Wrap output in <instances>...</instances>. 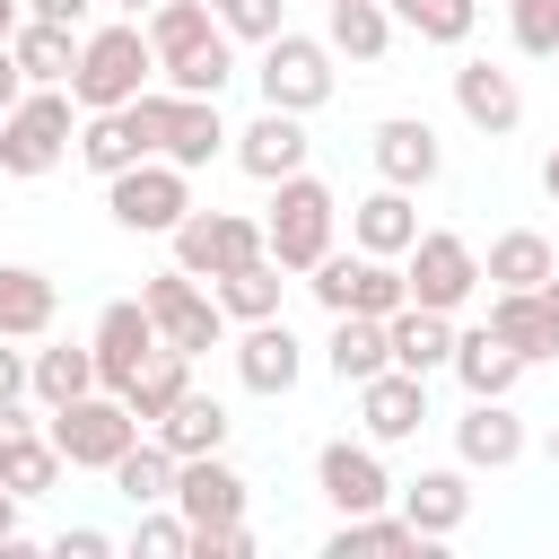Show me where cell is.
I'll use <instances>...</instances> for the list:
<instances>
[{
    "label": "cell",
    "mask_w": 559,
    "mask_h": 559,
    "mask_svg": "<svg viewBox=\"0 0 559 559\" xmlns=\"http://www.w3.org/2000/svg\"><path fill=\"white\" fill-rule=\"evenodd\" d=\"M183 559H253V524H245V515H236V524H192Z\"/></svg>",
    "instance_id": "f6af8a7d"
},
{
    "label": "cell",
    "mask_w": 559,
    "mask_h": 559,
    "mask_svg": "<svg viewBox=\"0 0 559 559\" xmlns=\"http://www.w3.org/2000/svg\"><path fill=\"white\" fill-rule=\"evenodd\" d=\"M166 245H175V271H192V280H227L236 262L262 253V218H245V210H183Z\"/></svg>",
    "instance_id": "30bf717a"
},
{
    "label": "cell",
    "mask_w": 559,
    "mask_h": 559,
    "mask_svg": "<svg viewBox=\"0 0 559 559\" xmlns=\"http://www.w3.org/2000/svg\"><path fill=\"white\" fill-rule=\"evenodd\" d=\"M332 227H341V192L323 183V175H280L271 183V210H262V253L280 262V271H314L323 253H332Z\"/></svg>",
    "instance_id": "7a4b0ae2"
},
{
    "label": "cell",
    "mask_w": 559,
    "mask_h": 559,
    "mask_svg": "<svg viewBox=\"0 0 559 559\" xmlns=\"http://www.w3.org/2000/svg\"><path fill=\"white\" fill-rule=\"evenodd\" d=\"M26 393H35L44 411H61V402L96 393V349H87V341H52V349H26Z\"/></svg>",
    "instance_id": "f546056e"
},
{
    "label": "cell",
    "mask_w": 559,
    "mask_h": 559,
    "mask_svg": "<svg viewBox=\"0 0 559 559\" xmlns=\"http://www.w3.org/2000/svg\"><path fill=\"white\" fill-rule=\"evenodd\" d=\"M183 393H192V358H183V349H166V341H157V358L122 384V402H131V419H140V428H157Z\"/></svg>",
    "instance_id": "e575fe53"
},
{
    "label": "cell",
    "mask_w": 559,
    "mask_h": 559,
    "mask_svg": "<svg viewBox=\"0 0 559 559\" xmlns=\"http://www.w3.org/2000/svg\"><path fill=\"white\" fill-rule=\"evenodd\" d=\"M306 288H314L323 314H393V306H411L402 262H384V253H323L306 271Z\"/></svg>",
    "instance_id": "9c48e42d"
},
{
    "label": "cell",
    "mask_w": 559,
    "mask_h": 559,
    "mask_svg": "<svg viewBox=\"0 0 559 559\" xmlns=\"http://www.w3.org/2000/svg\"><path fill=\"white\" fill-rule=\"evenodd\" d=\"M105 210L131 236H175V218L192 210V175L175 157H131L122 175H105Z\"/></svg>",
    "instance_id": "5b68a950"
},
{
    "label": "cell",
    "mask_w": 559,
    "mask_h": 559,
    "mask_svg": "<svg viewBox=\"0 0 559 559\" xmlns=\"http://www.w3.org/2000/svg\"><path fill=\"white\" fill-rule=\"evenodd\" d=\"M245 507H253V489L227 454H183L175 463V515L183 524H236Z\"/></svg>",
    "instance_id": "e0dca14e"
},
{
    "label": "cell",
    "mask_w": 559,
    "mask_h": 559,
    "mask_svg": "<svg viewBox=\"0 0 559 559\" xmlns=\"http://www.w3.org/2000/svg\"><path fill=\"white\" fill-rule=\"evenodd\" d=\"M542 192H550V201H559V148H550V157H542Z\"/></svg>",
    "instance_id": "f5cc1de1"
},
{
    "label": "cell",
    "mask_w": 559,
    "mask_h": 559,
    "mask_svg": "<svg viewBox=\"0 0 559 559\" xmlns=\"http://www.w3.org/2000/svg\"><path fill=\"white\" fill-rule=\"evenodd\" d=\"M454 114H463L480 140H507V131L524 122V87H515V70H498V61H463V70H454Z\"/></svg>",
    "instance_id": "ac0fdd59"
},
{
    "label": "cell",
    "mask_w": 559,
    "mask_h": 559,
    "mask_svg": "<svg viewBox=\"0 0 559 559\" xmlns=\"http://www.w3.org/2000/svg\"><path fill=\"white\" fill-rule=\"evenodd\" d=\"M367 157H376V175L402 183V192H419V183L445 175V140L428 131V114H384V122L367 131Z\"/></svg>",
    "instance_id": "7c38bea8"
},
{
    "label": "cell",
    "mask_w": 559,
    "mask_h": 559,
    "mask_svg": "<svg viewBox=\"0 0 559 559\" xmlns=\"http://www.w3.org/2000/svg\"><path fill=\"white\" fill-rule=\"evenodd\" d=\"M454 454H463V472H507V463L524 454V419L507 411V393H498V402L472 393V411L454 419Z\"/></svg>",
    "instance_id": "44dd1931"
},
{
    "label": "cell",
    "mask_w": 559,
    "mask_h": 559,
    "mask_svg": "<svg viewBox=\"0 0 559 559\" xmlns=\"http://www.w3.org/2000/svg\"><path fill=\"white\" fill-rule=\"evenodd\" d=\"M332 559H349V550H428V533L411 524V515H384V507H367V515H341V533L323 542Z\"/></svg>",
    "instance_id": "f35d334b"
},
{
    "label": "cell",
    "mask_w": 559,
    "mask_h": 559,
    "mask_svg": "<svg viewBox=\"0 0 559 559\" xmlns=\"http://www.w3.org/2000/svg\"><path fill=\"white\" fill-rule=\"evenodd\" d=\"M140 35H148V52H157V70H166V61H183L192 44L218 35V9H210V0H157V9L140 17Z\"/></svg>",
    "instance_id": "d590c367"
},
{
    "label": "cell",
    "mask_w": 559,
    "mask_h": 559,
    "mask_svg": "<svg viewBox=\"0 0 559 559\" xmlns=\"http://www.w3.org/2000/svg\"><path fill=\"white\" fill-rule=\"evenodd\" d=\"M61 472H70V463H61V445H52L44 428H26V437H9V445H0V480H9L17 498H44Z\"/></svg>",
    "instance_id": "ab89813d"
},
{
    "label": "cell",
    "mask_w": 559,
    "mask_h": 559,
    "mask_svg": "<svg viewBox=\"0 0 559 559\" xmlns=\"http://www.w3.org/2000/svg\"><path fill=\"white\" fill-rule=\"evenodd\" d=\"M314 489L332 498V515H367V507H393V472H384V445L367 437H332L314 454Z\"/></svg>",
    "instance_id": "8fae6325"
},
{
    "label": "cell",
    "mask_w": 559,
    "mask_h": 559,
    "mask_svg": "<svg viewBox=\"0 0 559 559\" xmlns=\"http://www.w3.org/2000/svg\"><path fill=\"white\" fill-rule=\"evenodd\" d=\"M79 35H87V26H44V17H17V26H9V61L26 70V87H70Z\"/></svg>",
    "instance_id": "4316f807"
},
{
    "label": "cell",
    "mask_w": 559,
    "mask_h": 559,
    "mask_svg": "<svg viewBox=\"0 0 559 559\" xmlns=\"http://www.w3.org/2000/svg\"><path fill=\"white\" fill-rule=\"evenodd\" d=\"M411 236H419V210H411V192H402V183H376L367 201H349V245H358V253L402 262V253H411Z\"/></svg>",
    "instance_id": "7402d4cb"
},
{
    "label": "cell",
    "mask_w": 559,
    "mask_h": 559,
    "mask_svg": "<svg viewBox=\"0 0 559 559\" xmlns=\"http://www.w3.org/2000/svg\"><path fill=\"white\" fill-rule=\"evenodd\" d=\"M297 376H306V341H297L280 314L245 323V341H236V384L262 393V402H280V393H297Z\"/></svg>",
    "instance_id": "2e32d148"
},
{
    "label": "cell",
    "mask_w": 559,
    "mask_h": 559,
    "mask_svg": "<svg viewBox=\"0 0 559 559\" xmlns=\"http://www.w3.org/2000/svg\"><path fill=\"white\" fill-rule=\"evenodd\" d=\"M323 44H332V61L376 70L393 52V9L384 0H323Z\"/></svg>",
    "instance_id": "cb8c5ba5"
},
{
    "label": "cell",
    "mask_w": 559,
    "mask_h": 559,
    "mask_svg": "<svg viewBox=\"0 0 559 559\" xmlns=\"http://www.w3.org/2000/svg\"><path fill=\"white\" fill-rule=\"evenodd\" d=\"M44 437L61 445V463L70 472H114V454L140 437V419H131V402L122 393H79V402H61V411H44Z\"/></svg>",
    "instance_id": "277c9868"
},
{
    "label": "cell",
    "mask_w": 559,
    "mask_h": 559,
    "mask_svg": "<svg viewBox=\"0 0 559 559\" xmlns=\"http://www.w3.org/2000/svg\"><path fill=\"white\" fill-rule=\"evenodd\" d=\"M52 559H114V533H96V524H70V533L52 542Z\"/></svg>",
    "instance_id": "bcb514c9"
},
{
    "label": "cell",
    "mask_w": 559,
    "mask_h": 559,
    "mask_svg": "<svg viewBox=\"0 0 559 559\" xmlns=\"http://www.w3.org/2000/svg\"><path fill=\"white\" fill-rule=\"evenodd\" d=\"M87 349H96V384H105V393H122V384L157 358V323H148V306H140V297H114V306L96 314Z\"/></svg>",
    "instance_id": "4fadbf2b"
},
{
    "label": "cell",
    "mask_w": 559,
    "mask_h": 559,
    "mask_svg": "<svg viewBox=\"0 0 559 559\" xmlns=\"http://www.w3.org/2000/svg\"><path fill=\"white\" fill-rule=\"evenodd\" d=\"M148 79H157V52H148L140 17H114V26H87V35H79L70 105H79V114H105V105H131Z\"/></svg>",
    "instance_id": "6da1fadb"
},
{
    "label": "cell",
    "mask_w": 559,
    "mask_h": 559,
    "mask_svg": "<svg viewBox=\"0 0 559 559\" xmlns=\"http://www.w3.org/2000/svg\"><path fill=\"white\" fill-rule=\"evenodd\" d=\"M26 428H35V411H26V393H0V445H9V437H26Z\"/></svg>",
    "instance_id": "c3c4849f"
},
{
    "label": "cell",
    "mask_w": 559,
    "mask_h": 559,
    "mask_svg": "<svg viewBox=\"0 0 559 559\" xmlns=\"http://www.w3.org/2000/svg\"><path fill=\"white\" fill-rule=\"evenodd\" d=\"M157 79H166V87H175V96H218V87H227V79H236V35H227V26H218V35H210V44H192V52H183V61H166V70H157Z\"/></svg>",
    "instance_id": "74e56055"
},
{
    "label": "cell",
    "mask_w": 559,
    "mask_h": 559,
    "mask_svg": "<svg viewBox=\"0 0 559 559\" xmlns=\"http://www.w3.org/2000/svg\"><path fill=\"white\" fill-rule=\"evenodd\" d=\"M454 376H463V393H480V402H498V393H515L524 384V358L489 332V323H472V332H454V358H445Z\"/></svg>",
    "instance_id": "f1b7e54d"
},
{
    "label": "cell",
    "mask_w": 559,
    "mask_h": 559,
    "mask_svg": "<svg viewBox=\"0 0 559 559\" xmlns=\"http://www.w3.org/2000/svg\"><path fill=\"white\" fill-rule=\"evenodd\" d=\"M306 114H280V105H262L245 131H227V157L253 175V183H280V175H297L306 166Z\"/></svg>",
    "instance_id": "9a60e30c"
},
{
    "label": "cell",
    "mask_w": 559,
    "mask_h": 559,
    "mask_svg": "<svg viewBox=\"0 0 559 559\" xmlns=\"http://www.w3.org/2000/svg\"><path fill=\"white\" fill-rule=\"evenodd\" d=\"M183 542H192V524L175 507H140V524H131V550L140 559H183Z\"/></svg>",
    "instance_id": "7bdbcfd3"
},
{
    "label": "cell",
    "mask_w": 559,
    "mask_h": 559,
    "mask_svg": "<svg viewBox=\"0 0 559 559\" xmlns=\"http://www.w3.org/2000/svg\"><path fill=\"white\" fill-rule=\"evenodd\" d=\"M70 148H79V166H87V175H122L131 157H148V148L131 140L122 105H105V114H79V140H70Z\"/></svg>",
    "instance_id": "8d00e7d4"
},
{
    "label": "cell",
    "mask_w": 559,
    "mask_h": 559,
    "mask_svg": "<svg viewBox=\"0 0 559 559\" xmlns=\"http://www.w3.org/2000/svg\"><path fill=\"white\" fill-rule=\"evenodd\" d=\"M489 332L524 358V367H542V358H559V323H550V306H542V288H489Z\"/></svg>",
    "instance_id": "603a6c76"
},
{
    "label": "cell",
    "mask_w": 559,
    "mask_h": 559,
    "mask_svg": "<svg viewBox=\"0 0 559 559\" xmlns=\"http://www.w3.org/2000/svg\"><path fill=\"white\" fill-rule=\"evenodd\" d=\"M384 349H393V367L437 376V367L454 358V314H437V306H393V314H384Z\"/></svg>",
    "instance_id": "d4e9b609"
},
{
    "label": "cell",
    "mask_w": 559,
    "mask_h": 559,
    "mask_svg": "<svg viewBox=\"0 0 559 559\" xmlns=\"http://www.w3.org/2000/svg\"><path fill=\"white\" fill-rule=\"evenodd\" d=\"M26 17H44V26H87V9L96 0H17Z\"/></svg>",
    "instance_id": "7dc6e473"
},
{
    "label": "cell",
    "mask_w": 559,
    "mask_h": 559,
    "mask_svg": "<svg viewBox=\"0 0 559 559\" xmlns=\"http://www.w3.org/2000/svg\"><path fill=\"white\" fill-rule=\"evenodd\" d=\"M542 306H550V323H559V271H550V280H542Z\"/></svg>",
    "instance_id": "db71d44e"
},
{
    "label": "cell",
    "mask_w": 559,
    "mask_h": 559,
    "mask_svg": "<svg viewBox=\"0 0 559 559\" xmlns=\"http://www.w3.org/2000/svg\"><path fill=\"white\" fill-rule=\"evenodd\" d=\"M393 498H402V515H411L428 542H445V533H463V515H472V472H463V463H437V472H419V480H393Z\"/></svg>",
    "instance_id": "d6986e66"
},
{
    "label": "cell",
    "mask_w": 559,
    "mask_h": 559,
    "mask_svg": "<svg viewBox=\"0 0 559 559\" xmlns=\"http://www.w3.org/2000/svg\"><path fill=\"white\" fill-rule=\"evenodd\" d=\"M140 306H148L157 341H166V349H183V358H201V349H218V341H227V314H218V297H210L192 271H175V262L140 280Z\"/></svg>",
    "instance_id": "8992f818"
},
{
    "label": "cell",
    "mask_w": 559,
    "mask_h": 559,
    "mask_svg": "<svg viewBox=\"0 0 559 559\" xmlns=\"http://www.w3.org/2000/svg\"><path fill=\"white\" fill-rule=\"evenodd\" d=\"M0 393H26V349L0 341Z\"/></svg>",
    "instance_id": "681fc988"
},
{
    "label": "cell",
    "mask_w": 559,
    "mask_h": 559,
    "mask_svg": "<svg viewBox=\"0 0 559 559\" xmlns=\"http://www.w3.org/2000/svg\"><path fill=\"white\" fill-rule=\"evenodd\" d=\"M323 367H332L341 384H367L376 367H393V349H384V314H332Z\"/></svg>",
    "instance_id": "4dcf8cb0"
},
{
    "label": "cell",
    "mask_w": 559,
    "mask_h": 559,
    "mask_svg": "<svg viewBox=\"0 0 559 559\" xmlns=\"http://www.w3.org/2000/svg\"><path fill=\"white\" fill-rule=\"evenodd\" d=\"M227 428H236V419H227L210 393H183V402H175V411H166L148 437H157V445L183 463V454H227Z\"/></svg>",
    "instance_id": "1f68e13d"
},
{
    "label": "cell",
    "mask_w": 559,
    "mask_h": 559,
    "mask_svg": "<svg viewBox=\"0 0 559 559\" xmlns=\"http://www.w3.org/2000/svg\"><path fill=\"white\" fill-rule=\"evenodd\" d=\"M393 26H411L419 44H463L480 26V0H384Z\"/></svg>",
    "instance_id": "60d3db41"
},
{
    "label": "cell",
    "mask_w": 559,
    "mask_h": 559,
    "mask_svg": "<svg viewBox=\"0 0 559 559\" xmlns=\"http://www.w3.org/2000/svg\"><path fill=\"white\" fill-rule=\"evenodd\" d=\"M550 472H559V419H550Z\"/></svg>",
    "instance_id": "6f0895ef"
},
{
    "label": "cell",
    "mask_w": 559,
    "mask_h": 559,
    "mask_svg": "<svg viewBox=\"0 0 559 559\" xmlns=\"http://www.w3.org/2000/svg\"><path fill=\"white\" fill-rule=\"evenodd\" d=\"M280 288H288V280H280L271 253H253V262H236L227 280H210V297H218L227 323H262V314H280Z\"/></svg>",
    "instance_id": "836d02e7"
},
{
    "label": "cell",
    "mask_w": 559,
    "mask_h": 559,
    "mask_svg": "<svg viewBox=\"0 0 559 559\" xmlns=\"http://www.w3.org/2000/svg\"><path fill=\"white\" fill-rule=\"evenodd\" d=\"M17 507H26V498H17L9 480H0V542H17Z\"/></svg>",
    "instance_id": "816d5d0a"
},
{
    "label": "cell",
    "mask_w": 559,
    "mask_h": 559,
    "mask_svg": "<svg viewBox=\"0 0 559 559\" xmlns=\"http://www.w3.org/2000/svg\"><path fill=\"white\" fill-rule=\"evenodd\" d=\"M17 17H26V9H17V0H0V44H9V26H17Z\"/></svg>",
    "instance_id": "11a10c76"
},
{
    "label": "cell",
    "mask_w": 559,
    "mask_h": 559,
    "mask_svg": "<svg viewBox=\"0 0 559 559\" xmlns=\"http://www.w3.org/2000/svg\"><path fill=\"white\" fill-rule=\"evenodd\" d=\"M17 96H26V70H17V61H9V44H0V114H9Z\"/></svg>",
    "instance_id": "f907efd6"
},
{
    "label": "cell",
    "mask_w": 559,
    "mask_h": 559,
    "mask_svg": "<svg viewBox=\"0 0 559 559\" xmlns=\"http://www.w3.org/2000/svg\"><path fill=\"white\" fill-rule=\"evenodd\" d=\"M105 480H114L131 507H175V454H166L148 428H140V437L114 454V472H105Z\"/></svg>",
    "instance_id": "d6a6232c"
},
{
    "label": "cell",
    "mask_w": 559,
    "mask_h": 559,
    "mask_svg": "<svg viewBox=\"0 0 559 559\" xmlns=\"http://www.w3.org/2000/svg\"><path fill=\"white\" fill-rule=\"evenodd\" d=\"M332 44L323 35H297V26H280L271 44H262V70H253V87H262V105H280V114H314L323 96H332Z\"/></svg>",
    "instance_id": "52a82bcc"
},
{
    "label": "cell",
    "mask_w": 559,
    "mask_h": 559,
    "mask_svg": "<svg viewBox=\"0 0 559 559\" xmlns=\"http://www.w3.org/2000/svg\"><path fill=\"white\" fill-rule=\"evenodd\" d=\"M402 288H411V306L454 314V306H472V288H480V253H472L454 227H419L411 253H402Z\"/></svg>",
    "instance_id": "ba28073f"
},
{
    "label": "cell",
    "mask_w": 559,
    "mask_h": 559,
    "mask_svg": "<svg viewBox=\"0 0 559 559\" xmlns=\"http://www.w3.org/2000/svg\"><path fill=\"white\" fill-rule=\"evenodd\" d=\"M218 148H227L218 96H175V87H166V131H157V157H175L183 175H201Z\"/></svg>",
    "instance_id": "ffe728a7"
},
{
    "label": "cell",
    "mask_w": 559,
    "mask_h": 559,
    "mask_svg": "<svg viewBox=\"0 0 559 559\" xmlns=\"http://www.w3.org/2000/svg\"><path fill=\"white\" fill-rule=\"evenodd\" d=\"M70 140H79V105H70V87H26V96L0 114V175L35 183V175H52V166L70 157Z\"/></svg>",
    "instance_id": "3957f363"
},
{
    "label": "cell",
    "mask_w": 559,
    "mask_h": 559,
    "mask_svg": "<svg viewBox=\"0 0 559 559\" xmlns=\"http://www.w3.org/2000/svg\"><path fill=\"white\" fill-rule=\"evenodd\" d=\"M218 26H227L236 44H271V35L288 26V0H227V9H218Z\"/></svg>",
    "instance_id": "ee69618b"
},
{
    "label": "cell",
    "mask_w": 559,
    "mask_h": 559,
    "mask_svg": "<svg viewBox=\"0 0 559 559\" xmlns=\"http://www.w3.org/2000/svg\"><path fill=\"white\" fill-rule=\"evenodd\" d=\"M559 271V245L542 236V227H507V236H489V253H480V288H542Z\"/></svg>",
    "instance_id": "83f0119b"
},
{
    "label": "cell",
    "mask_w": 559,
    "mask_h": 559,
    "mask_svg": "<svg viewBox=\"0 0 559 559\" xmlns=\"http://www.w3.org/2000/svg\"><path fill=\"white\" fill-rule=\"evenodd\" d=\"M61 314V288L35 262H0V341H44Z\"/></svg>",
    "instance_id": "484cf974"
},
{
    "label": "cell",
    "mask_w": 559,
    "mask_h": 559,
    "mask_svg": "<svg viewBox=\"0 0 559 559\" xmlns=\"http://www.w3.org/2000/svg\"><path fill=\"white\" fill-rule=\"evenodd\" d=\"M507 35L524 61H559V0H507Z\"/></svg>",
    "instance_id": "b9f144b4"
},
{
    "label": "cell",
    "mask_w": 559,
    "mask_h": 559,
    "mask_svg": "<svg viewBox=\"0 0 559 559\" xmlns=\"http://www.w3.org/2000/svg\"><path fill=\"white\" fill-rule=\"evenodd\" d=\"M349 393H358L367 445H402V437H419V419H428V376H411V367H376V376L349 384Z\"/></svg>",
    "instance_id": "5bb4252c"
},
{
    "label": "cell",
    "mask_w": 559,
    "mask_h": 559,
    "mask_svg": "<svg viewBox=\"0 0 559 559\" xmlns=\"http://www.w3.org/2000/svg\"><path fill=\"white\" fill-rule=\"evenodd\" d=\"M114 9H122V17H148V9H157V0H114Z\"/></svg>",
    "instance_id": "9f6ffc18"
},
{
    "label": "cell",
    "mask_w": 559,
    "mask_h": 559,
    "mask_svg": "<svg viewBox=\"0 0 559 559\" xmlns=\"http://www.w3.org/2000/svg\"><path fill=\"white\" fill-rule=\"evenodd\" d=\"M210 9H227V0H210Z\"/></svg>",
    "instance_id": "680465c9"
}]
</instances>
